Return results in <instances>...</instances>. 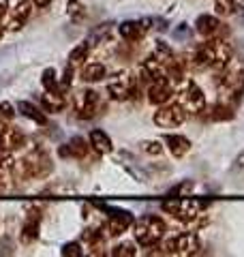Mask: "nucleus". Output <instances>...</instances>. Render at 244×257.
<instances>
[{
  "mask_svg": "<svg viewBox=\"0 0 244 257\" xmlns=\"http://www.w3.org/2000/svg\"><path fill=\"white\" fill-rule=\"evenodd\" d=\"M88 52H90V47H88V43H81V45H77L75 50L71 52V56H69V62H71V64H81V62L86 60Z\"/></svg>",
  "mask_w": 244,
  "mask_h": 257,
  "instance_id": "obj_26",
  "label": "nucleus"
},
{
  "mask_svg": "<svg viewBox=\"0 0 244 257\" xmlns=\"http://www.w3.org/2000/svg\"><path fill=\"white\" fill-rule=\"evenodd\" d=\"M81 9H84V7H81L79 3H75V0H71L69 3V13L73 15V18H84V11Z\"/></svg>",
  "mask_w": 244,
  "mask_h": 257,
  "instance_id": "obj_33",
  "label": "nucleus"
},
{
  "mask_svg": "<svg viewBox=\"0 0 244 257\" xmlns=\"http://www.w3.org/2000/svg\"><path fill=\"white\" fill-rule=\"evenodd\" d=\"M3 30H5V28H0V39H3Z\"/></svg>",
  "mask_w": 244,
  "mask_h": 257,
  "instance_id": "obj_36",
  "label": "nucleus"
},
{
  "mask_svg": "<svg viewBox=\"0 0 244 257\" xmlns=\"http://www.w3.org/2000/svg\"><path fill=\"white\" fill-rule=\"evenodd\" d=\"M221 73H218L216 77V86H218V90H221L223 94H235L242 88L244 84V71L240 64H235V62H227L223 69H218Z\"/></svg>",
  "mask_w": 244,
  "mask_h": 257,
  "instance_id": "obj_7",
  "label": "nucleus"
},
{
  "mask_svg": "<svg viewBox=\"0 0 244 257\" xmlns=\"http://www.w3.org/2000/svg\"><path fill=\"white\" fill-rule=\"evenodd\" d=\"M96 109H99V94L94 90H81L75 96V111L81 120L94 118Z\"/></svg>",
  "mask_w": 244,
  "mask_h": 257,
  "instance_id": "obj_10",
  "label": "nucleus"
},
{
  "mask_svg": "<svg viewBox=\"0 0 244 257\" xmlns=\"http://www.w3.org/2000/svg\"><path fill=\"white\" fill-rule=\"evenodd\" d=\"M144 150L150 152V155H161L163 152V146L159 142H144Z\"/></svg>",
  "mask_w": 244,
  "mask_h": 257,
  "instance_id": "obj_32",
  "label": "nucleus"
},
{
  "mask_svg": "<svg viewBox=\"0 0 244 257\" xmlns=\"http://www.w3.org/2000/svg\"><path fill=\"white\" fill-rule=\"evenodd\" d=\"M165 146L169 148V152H172L174 157L180 159L191 150V142L182 138V135H165Z\"/></svg>",
  "mask_w": 244,
  "mask_h": 257,
  "instance_id": "obj_18",
  "label": "nucleus"
},
{
  "mask_svg": "<svg viewBox=\"0 0 244 257\" xmlns=\"http://www.w3.org/2000/svg\"><path fill=\"white\" fill-rule=\"evenodd\" d=\"M133 223V214L131 212H125V210H118V212H111L109 221H107V236H120L131 227Z\"/></svg>",
  "mask_w": 244,
  "mask_h": 257,
  "instance_id": "obj_15",
  "label": "nucleus"
},
{
  "mask_svg": "<svg viewBox=\"0 0 244 257\" xmlns=\"http://www.w3.org/2000/svg\"><path fill=\"white\" fill-rule=\"evenodd\" d=\"M15 118V109L9 101H5V103H0V126H5V124H9L11 120Z\"/></svg>",
  "mask_w": 244,
  "mask_h": 257,
  "instance_id": "obj_27",
  "label": "nucleus"
},
{
  "mask_svg": "<svg viewBox=\"0 0 244 257\" xmlns=\"http://www.w3.org/2000/svg\"><path fill=\"white\" fill-rule=\"evenodd\" d=\"M7 13H9V0H0V22H3Z\"/></svg>",
  "mask_w": 244,
  "mask_h": 257,
  "instance_id": "obj_34",
  "label": "nucleus"
},
{
  "mask_svg": "<svg viewBox=\"0 0 244 257\" xmlns=\"http://www.w3.org/2000/svg\"><path fill=\"white\" fill-rule=\"evenodd\" d=\"M135 240L140 242L142 246H157L161 242L163 234H165V221L159 219V216H144L135 223Z\"/></svg>",
  "mask_w": 244,
  "mask_h": 257,
  "instance_id": "obj_3",
  "label": "nucleus"
},
{
  "mask_svg": "<svg viewBox=\"0 0 244 257\" xmlns=\"http://www.w3.org/2000/svg\"><path fill=\"white\" fill-rule=\"evenodd\" d=\"M18 109H20V114H22L24 118H30V120H35V122H39V124H43V122H45L43 111H41L39 107H35V105H32V103L22 101L20 105H18Z\"/></svg>",
  "mask_w": 244,
  "mask_h": 257,
  "instance_id": "obj_23",
  "label": "nucleus"
},
{
  "mask_svg": "<svg viewBox=\"0 0 244 257\" xmlns=\"http://www.w3.org/2000/svg\"><path fill=\"white\" fill-rule=\"evenodd\" d=\"M62 255L64 257H79L81 255V246L77 242H69L67 246L62 248Z\"/></svg>",
  "mask_w": 244,
  "mask_h": 257,
  "instance_id": "obj_31",
  "label": "nucleus"
},
{
  "mask_svg": "<svg viewBox=\"0 0 244 257\" xmlns=\"http://www.w3.org/2000/svg\"><path fill=\"white\" fill-rule=\"evenodd\" d=\"M223 24L218 22L214 15H199L197 18V32L201 37H216V32L221 30Z\"/></svg>",
  "mask_w": 244,
  "mask_h": 257,
  "instance_id": "obj_19",
  "label": "nucleus"
},
{
  "mask_svg": "<svg viewBox=\"0 0 244 257\" xmlns=\"http://www.w3.org/2000/svg\"><path fill=\"white\" fill-rule=\"evenodd\" d=\"M88 150L90 146L81 140V138H73L69 144H64L60 148V157H67V159H86Z\"/></svg>",
  "mask_w": 244,
  "mask_h": 257,
  "instance_id": "obj_17",
  "label": "nucleus"
},
{
  "mask_svg": "<svg viewBox=\"0 0 244 257\" xmlns=\"http://www.w3.org/2000/svg\"><path fill=\"white\" fill-rule=\"evenodd\" d=\"M41 101H43V109L52 111V114H58L64 107V94L60 90H47Z\"/></svg>",
  "mask_w": 244,
  "mask_h": 257,
  "instance_id": "obj_20",
  "label": "nucleus"
},
{
  "mask_svg": "<svg viewBox=\"0 0 244 257\" xmlns=\"http://www.w3.org/2000/svg\"><path fill=\"white\" fill-rule=\"evenodd\" d=\"M178 103L186 109V114H199L206 107V94L201 92V88L193 82H186L178 90Z\"/></svg>",
  "mask_w": 244,
  "mask_h": 257,
  "instance_id": "obj_8",
  "label": "nucleus"
},
{
  "mask_svg": "<svg viewBox=\"0 0 244 257\" xmlns=\"http://www.w3.org/2000/svg\"><path fill=\"white\" fill-rule=\"evenodd\" d=\"M90 146L94 152H99V155H107V152H111V140L107 138V133H103V131H92L90 133Z\"/></svg>",
  "mask_w": 244,
  "mask_h": 257,
  "instance_id": "obj_21",
  "label": "nucleus"
},
{
  "mask_svg": "<svg viewBox=\"0 0 244 257\" xmlns=\"http://www.w3.org/2000/svg\"><path fill=\"white\" fill-rule=\"evenodd\" d=\"M135 253H137V251H135V244H133V242H122V244H118V246L111 251L113 257H133Z\"/></svg>",
  "mask_w": 244,
  "mask_h": 257,
  "instance_id": "obj_30",
  "label": "nucleus"
},
{
  "mask_svg": "<svg viewBox=\"0 0 244 257\" xmlns=\"http://www.w3.org/2000/svg\"><path fill=\"white\" fill-rule=\"evenodd\" d=\"M13 165H15V161H13V157H11V152L5 150V148H0V178H3L5 174L11 172Z\"/></svg>",
  "mask_w": 244,
  "mask_h": 257,
  "instance_id": "obj_24",
  "label": "nucleus"
},
{
  "mask_svg": "<svg viewBox=\"0 0 244 257\" xmlns=\"http://www.w3.org/2000/svg\"><path fill=\"white\" fill-rule=\"evenodd\" d=\"M13 170L20 180H43L52 174L54 163L45 150H32L20 163L13 165Z\"/></svg>",
  "mask_w": 244,
  "mask_h": 257,
  "instance_id": "obj_2",
  "label": "nucleus"
},
{
  "mask_svg": "<svg viewBox=\"0 0 244 257\" xmlns=\"http://www.w3.org/2000/svg\"><path fill=\"white\" fill-rule=\"evenodd\" d=\"M186 120V109L176 103V105H161L159 111L154 114V122L157 126H163V128H174V126H180Z\"/></svg>",
  "mask_w": 244,
  "mask_h": 257,
  "instance_id": "obj_9",
  "label": "nucleus"
},
{
  "mask_svg": "<svg viewBox=\"0 0 244 257\" xmlns=\"http://www.w3.org/2000/svg\"><path fill=\"white\" fill-rule=\"evenodd\" d=\"M172 96H174V88L165 77L154 79L148 88V101L152 105H165V103H169Z\"/></svg>",
  "mask_w": 244,
  "mask_h": 257,
  "instance_id": "obj_13",
  "label": "nucleus"
},
{
  "mask_svg": "<svg viewBox=\"0 0 244 257\" xmlns=\"http://www.w3.org/2000/svg\"><path fill=\"white\" fill-rule=\"evenodd\" d=\"M32 3H35L37 7H47V5L52 3V0H32Z\"/></svg>",
  "mask_w": 244,
  "mask_h": 257,
  "instance_id": "obj_35",
  "label": "nucleus"
},
{
  "mask_svg": "<svg viewBox=\"0 0 244 257\" xmlns=\"http://www.w3.org/2000/svg\"><path fill=\"white\" fill-rule=\"evenodd\" d=\"M199 246H201V242L195 234H182V236L167 240V242L161 246V253L163 255H176V257H191V255L199 253Z\"/></svg>",
  "mask_w": 244,
  "mask_h": 257,
  "instance_id": "obj_5",
  "label": "nucleus"
},
{
  "mask_svg": "<svg viewBox=\"0 0 244 257\" xmlns=\"http://www.w3.org/2000/svg\"><path fill=\"white\" fill-rule=\"evenodd\" d=\"M30 13H32V3L30 0H22V3H18L11 9L9 13V18H7V24H5V30H22L24 26H26V22L30 18Z\"/></svg>",
  "mask_w": 244,
  "mask_h": 257,
  "instance_id": "obj_11",
  "label": "nucleus"
},
{
  "mask_svg": "<svg viewBox=\"0 0 244 257\" xmlns=\"http://www.w3.org/2000/svg\"><path fill=\"white\" fill-rule=\"evenodd\" d=\"M233 116V111L229 105H223V103H218V105L212 109V114H210V118L212 120H229Z\"/></svg>",
  "mask_w": 244,
  "mask_h": 257,
  "instance_id": "obj_29",
  "label": "nucleus"
},
{
  "mask_svg": "<svg viewBox=\"0 0 244 257\" xmlns=\"http://www.w3.org/2000/svg\"><path fill=\"white\" fill-rule=\"evenodd\" d=\"M206 202H201V199H189V197H176V199H169V202L163 204V208L174 216V219L182 221V223H193L197 216L206 210Z\"/></svg>",
  "mask_w": 244,
  "mask_h": 257,
  "instance_id": "obj_4",
  "label": "nucleus"
},
{
  "mask_svg": "<svg viewBox=\"0 0 244 257\" xmlns=\"http://www.w3.org/2000/svg\"><path fill=\"white\" fill-rule=\"evenodd\" d=\"M41 82H43V86L47 88V90H58V88H60V82H58V77H56V71L54 69H45L43 71V77H41Z\"/></svg>",
  "mask_w": 244,
  "mask_h": 257,
  "instance_id": "obj_25",
  "label": "nucleus"
},
{
  "mask_svg": "<svg viewBox=\"0 0 244 257\" xmlns=\"http://www.w3.org/2000/svg\"><path fill=\"white\" fill-rule=\"evenodd\" d=\"M231 60V47L223 39H210L201 43L193 54V64L197 69H223Z\"/></svg>",
  "mask_w": 244,
  "mask_h": 257,
  "instance_id": "obj_1",
  "label": "nucleus"
},
{
  "mask_svg": "<svg viewBox=\"0 0 244 257\" xmlns=\"http://www.w3.org/2000/svg\"><path fill=\"white\" fill-rule=\"evenodd\" d=\"M214 11L218 15H231L235 11V3L233 0H214Z\"/></svg>",
  "mask_w": 244,
  "mask_h": 257,
  "instance_id": "obj_28",
  "label": "nucleus"
},
{
  "mask_svg": "<svg viewBox=\"0 0 244 257\" xmlns=\"http://www.w3.org/2000/svg\"><path fill=\"white\" fill-rule=\"evenodd\" d=\"M81 77H84L86 82H101V79L105 77V64L103 62L86 64L84 71H81Z\"/></svg>",
  "mask_w": 244,
  "mask_h": 257,
  "instance_id": "obj_22",
  "label": "nucleus"
},
{
  "mask_svg": "<svg viewBox=\"0 0 244 257\" xmlns=\"http://www.w3.org/2000/svg\"><path fill=\"white\" fill-rule=\"evenodd\" d=\"M135 90H137V82L129 71H118V73H113L107 82V92H109L111 99H116V101L131 99L135 94Z\"/></svg>",
  "mask_w": 244,
  "mask_h": 257,
  "instance_id": "obj_6",
  "label": "nucleus"
},
{
  "mask_svg": "<svg viewBox=\"0 0 244 257\" xmlns=\"http://www.w3.org/2000/svg\"><path fill=\"white\" fill-rule=\"evenodd\" d=\"M39 231H41V210L39 208H30V212L24 221V227H22V242L24 244H30L39 238Z\"/></svg>",
  "mask_w": 244,
  "mask_h": 257,
  "instance_id": "obj_14",
  "label": "nucleus"
},
{
  "mask_svg": "<svg viewBox=\"0 0 244 257\" xmlns=\"http://www.w3.org/2000/svg\"><path fill=\"white\" fill-rule=\"evenodd\" d=\"M148 32V22H137V20H131V22H122L120 24V35L131 43H137L142 41L144 35Z\"/></svg>",
  "mask_w": 244,
  "mask_h": 257,
  "instance_id": "obj_16",
  "label": "nucleus"
},
{
  "mask_svg": "<svg viewBox=\"0 0 244 257\" xmlns=\"http://www.w3.org/2000/svg\"><path fill=\"white\" fill-rule=\"evenodd\" d=\"M24 144H26V135H24L20 126H13V124L0 126V148L15 152V150H20Z\"/></svg>",
  "mask_w": 244,
  "mask_h": 257,
  "instance_id": "obj_12",
  "label": "nucleus"
}]
</instances>
